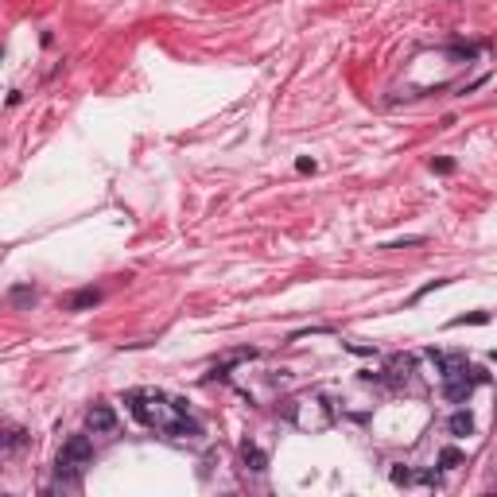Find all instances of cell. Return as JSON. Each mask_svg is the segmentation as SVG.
<instances>
[{"instance_id":"1","label":"cell","mask_w":497,"mask_h":497,"mask_svg":"<svg viewBox=\"0 0 497 497\" xmlns=\"http://www.w3.org/2000/svg\"><path fill=\"white\" fill-rule=\"evenodd\" d=\"M128 408H132L137 419H144L148 428L171 431V435H198V424L183 419L186 404L183 400H167L164 392H128Z\"/></svg>"},{"instance_id":"2","label":"cell","mask_w":497,"mask_h":497,"mask_svg":"<svg viewBox=\"0 0 497 497\" xmlns=\"http://www.w3.org/2000/svg\"><path fill=\"white\" fill-rule=\"evenodd\" d=\"M89 458H94V443H89V435H70L67 443H62V451H59V474L74 478L78 474V467H86Z\"/></svg>"},{"instance_id":"3","label":"cell","mask_w":497,"mask_h":497,"mask_svg":"<svg viewBox=\"0 0 497 497\" xmlns=\"http://www.w3.org/2000/svg\"><path fill=\"white\" fill-rule=\"evenodd\" d=\"M292 416H295V424H299V428H307V431H322L326 424H331V408H322L319 400H303Z\"/></svg>"},{"instance_id":"4","label":"cell","mask_w":497,"mask_h":497,"mask_svg":"<svg viewBox=\"0 0 497 497\" xmlns=\"http://www.w3.org/2000/svg\"><path fill=\"white\" fill-rule=\"evenodd\" d=\"M86 424H89V431H94V435H101V431H113V428H117V412L109 408V404H94V408H89V416H86Z\"/></svg>"},{"instance_id":"5","label":"cell","mask_w":497,"mask_h":497,"mask_svg":"<svg viewBox=\"0 0 497 497\" xmlns=\"http://www.w3.org/2000/svg\"><path fill=\"white\" fill-rule=\"evenodd\" d=\"M241 458H245V467L256 470V474H261V470L268 467V455H264L261 447H253V443H245V447H241Z\"/></svg>"},{"instance_id":"6","label":"cell","mask_w":497,"mask_h":497,"mask_svg":"<svg viewBox=\"0 0 497 497\" xmlns=\"http://www.w3.org/2000/svg\"><path fill=\"white\" fill-rule=\"evenodd\" d=\"M447 428H451V435H470V431H474V416H470V412H455Z\"/></svg>"},{"instance_id":"7","label":"cell","mask_w":497,"mask_h":497,"mask_svg":"<svg viewBox=\"0 0 497 497\" xmlns=\"http://www.w3.org/2000/svg\"><path fill=\"white\" fill-rule=\"evenodd\" d=\"M101 299V292H94V288H86V292H78L74 295V299H70V307H74V311H82V307H94V303Z\"/></svg>"},{"instance_id":"8","label":"cell","mask_w":497,"mask_h":497,"mask_svg":"<svg viewBox=\"0 0 497 497\" xmlns=\"http://www.w3.org/2000/svg\"><path fill=\"white\" fill-rule=\"evenodd\" d=\"M439 462H443V467H458V462H462V455H458L455 447H447L443 455H439Z\"/></svg>"},{"instance_id":"9","label":"cell","mask_w":497,"mask_h":497,"mask_svg":"<svg viewBox=\"0 0 497 497\" xmlns=\"http://www.w3.org/2000/svg\"><path fill=\"white\" fill-rule=\"evenodd\" d=\"M467 322H489V315H486V311H478V315H462V319H455L451 326H467Z\"/></svg>"},{"instance_id":"10","label":"cell","mask_w":497,"mask_h":497,"mask_svg":"<svg viewBox=\"0 0 497 497\" xmlns=\"http://www.w3.org/2000/svg\"><path fill=\"white\" fill-rule=\"evenodd\" d=\"M12 299H16V303H35V292H28V288H16V292H12Z\"/></svg>"},{"instance_id":"11","label":"cell","mask_w":497,"mask_h":497,"mask_svg":"<svg viewBox=\"0 0 497 497\" xmlns=\"http://www.w3.org/2000/svg\"><path fill=\"white\" fill-rule=\"evenodd\" d=\"M439 171V175H447V171H455V164H451V159H435V164H431Z\"/></svg>"},{"instance_id":"12","label":"cell","mask_w":497,"mask_h":497,"mask_svg":"<svg viewBox=\"0 0 497 497\" xmlns=\"http://www.w3.org/2000/svg\"><path fill=\"white\" fill-rule=\"evenodd\" d=\"M392 482H396V486H404V482H412V474H408V470H392Z\"/></svg>"}]
</instances>
